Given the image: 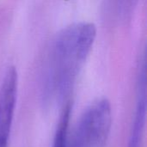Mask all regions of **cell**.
Returning <instances> with one entry per match:
<instances>
[{
  "label": "cell",
  "mask_w": 147,
  "mask_h": 147,
  "mask_svg": "<svg viewBox=\"0 0 147 147\" xmlns=\"http://www.w3.org/2000/svg\"><path fill=\"white\" fill-rule=\"evenodd\" d=\"M146 117V65L140 71L138 83L135 115L130 133L128 147H141Z\"/></svg>",
  "instance_id": "277c9868"
},
{
  "label": "cell",
  "mask_w": 147,
  "mask_h": 147,
  "mask_svg": "<svg viewBox=\"0 0 147 147\" xmlns=\"http://www.w3.org/2000/svg\"><path fill=\"white\" fill-rule=\"evenodd\" d=\"M112 127V108L108 99L93 102L76 123L66 147H105Z\"/></svg>",
  "instance_id": "7a4b0ae2"
},
{
  "label": "cell",
  "mask_w": 147,
  "mask_h": 147,
  "mask_svg": "<svg viewBox=\"0 0 147 147\" xmlns=\"http://www.w3.org/2000/svg\"><path fill=\"white\" fill-rule=\"evenodd\" d=\"M69 119H70V106H66L59 121L52 147H66Z\"/></svg>",
  "instance_id": "5b68a950"
},
{
  "label": "cell",
  "mask_w": 147,
  "mask_h": 147,
  "mask_svg": "<svg viewBox=\"0 0 147 147\" xmlns=\"http://www.w3.org/2000/svg\"><path fill=\"white\" fill-rule=\"evenodd\" d=\"M18 77L9 67L0 85V147H8L17 96Z\"/></svg>",
  "instance_id": "3957f363"
},
{
  "label": "cell",
  "mask_w": 147,
  "mask_h": 147,
  "mask_svg": "<svg viewBox=\"0 0 147 147\" xmlns=\"http://www.w3.org/2000/svg\"><path fill=\"white\" fill-rule=\"evenodd\" d=\"M96 35L94 24L80 22L64 28L56 36L45 75V90L49 98L60 100L71 92Z\"/></svg>",
  "instance_id": "6da1fadb"
}]
</instances>
